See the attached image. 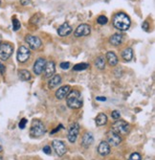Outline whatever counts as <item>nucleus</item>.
Here are the masks:
<instances>
[{
  "mask_svg": "<svg viewBox=\"0 0 155 160\" xmlns=\"http://www.w3.org/2000/svg\"><path fill=\"white\" fill-rule=\"evenodd\" d=\"M45 63H46V60L43 58H38L36 62L34 64V68H33V71L34 73L36 75H40L42 73V71L44 70V66H45Z\"/></svg>",
  "mask_w": 155,
  "mask_h": 160,
  "instance_id": "12",
  "label": "nucleus"
},
{
  "mask_svg": "<svg viewBox=\"0 0 155 160\" xmlns=\"http://www.w3.org/2000/svg\"><path fill=\"white\" fill-rule=\"evenodd\" d=\"M122 57L123 59L126 60V62H130L133 58V51L131 48H126L125 50L122 53Z\"/></svg>",
  "mask_w": 155,
  "mask_h": 160,
  "instance_id": "22",
  "label": "nucleus"
},
{
  "mask_svg": "<svg viewBox=\"0 0 155 160\" xmlns=\"http://www.w3.org/2000/svg\"><path fill=\"white\" fill-rule=\"evenodd\" d=\"M61 83V77L60 75H55L54 77L51 78V80L48 83V87L50 89L56 88L57 86H59Z\"/></svg>",
  "mask_w": 155,
  "mask_h": 160,
  "instance_id": "18",
  "label": "nucleus"
},
{
  "mask_svg": "<svg viewBox=\"0 0 155 160\" xmlns=\"http://www.w3.org/2000/svg\"><path fill=\"white\" fill-rule=\"evenodd\" d=\"M129 128H130L129 124L123 120H119L113 125V131L115 132H117L118 134L126 135L129 132Z\"/></svg>",
  "mask_w": 155,
  "mask_h": 160,
  "instance_id": "4",
  "label": "nucleus"
},
{
  "mask_svg": "<svg viewBox=\"0 0 155 160\" xmlns=\"http://www.w3.org/2000/svg\"><path fill=\"white\" fill-rule=\"evenodd\" d=\"M96 100H97V101L104 102V101H106V98H105V97H97V98H96Z\"/></svg>",
  "mask_w": 155,
  "mask_h": 160,
  "instance_id": "36",
  "label": "nucleus"
},
{
  "mask_svg": "<svg viewBox=\"0 0 155 160\" xmlns=\"http://www.w3.org/2000/svg\"><path fill=\"white\" fill-rule=\"evenodd\" d=\"M95 65L100 70L104 69V67H105V59H104L103 57H99V58L95 60Z\"/></svg>",
  "mask_w": 155,
  "mask_h": 160,
  "instance_id": "24",
  "label": "nucleus"
},
{
  "mask_svg": "<svg viewBox=\"0 0 155 160\" xmlns=\"http://www.w3.org/2000/svg\"><path fill=\"white\" fill-rule=\"evenodd\" d=\"M98 152L103 156H105L110 154V145L106 141H102L98 147Z\"/></svg>",
  "mask_w": 155,
  "mask_h": 160,
  "instance_id": "16",
  "label": "nucleus"
},
{
  "mask_svg": "<svg viewBox=\"0 0 155 160\" xmlns=\"http://www.w3.org/2000/svg\"><path fill=\"white\" fill-rule=\"evenodd\" d=\"M143 29H144L145 31H148V29H149V23H148V22H144V24H143Z\"/></svg>",
  "mask_w": 155,
  "mask_h": 160,
  "instance_id": "35",
  "label": "nucleus"
},
{
  "mask_svg": "<svg viewBox=\"0 0 155 160\" xmlns=\"http://www.w3.org/2000/svg\"><path fill=\"white\" fill-rule=\"evenodd\" d=\"M30 50L25 46H20L17 50V60L19 62H25L30 58Z\"/></svg>",
  "mask_w": 155,
  "mask_h": 160,
  "instance_id": "9",
  "label": "nucleus"
},
{
  "mask_svg": "<svg viewBox=\"0 0 155 160\" xmlns=\"http://www.w3.org/2000/svg\"><path fill=\"white\" fill-rule=\"evenodd\" d=\"M107 116L106 114L104 113H99L98 116L96 117V124L97 126H99V127H100V126H104L106 123H107Z\"/></svg>",
  "mask_w": 155,
  "mask_h": 160,
  "instance_id": "21",
  "label": "nucleus"
},
{
  "mask_svg": "<svg viewBox=\"0 0 155 160\" xmlns=\"http://www.w3.org/2000/svg\"><path fill=\"white\" fill-rule=\"evenodd\" d=\"M21 28V24H20V21L17 18H13V29L14 31H17Z\"/></svg>",
  "mask_w": 155,
  "mask_h": 160,
  "instance_id": "26",
  "label": "nucleus"
},
{
  "mask_svg": "<svg viewBox=\"0 0 155 160\" xmlns=\"http://www.w3.org/2000/svg\"><path fill=\"white\" fill-rule=\"evenodd\" d=\"M67 105L72 109H79L83 106V97L80 93V91L73 90L70 91L66 98Z\"/></svg>",
  "mask_w": 155,
  "mask_h": 160,
  "instance_id": "1",
  "label": "nucleus"
},
{
  "mask_svg": "<svg viewBox=\"0 0 155 160\" xmlns=\"http://www.w3.org/2000/svg\"><path fill=\"white\" fill-rule=\"evenodd\" d=\"M70 86L69 85H64V86H61L60 87L59 89L56 91V98L59 99V100H62V99L66 98V96L70 92Z\"/></svg>",
  "mask_w": 155,
  "mask_h": 160,
  "instance_id": "13",
  "label": "nucleus"
},
{
  "mask_svg": "<svg viewBox=\"0 0 155 160\" xmlns=\"http://www.w3.org/2000/svg\"><path fill=\"white\" fill-rule=\"evenodd\" d=\"M123 41V36L121 34H115V35L112 36L109 39V42L112 45H115V46H118L122 43Z\"/></svg>",
  "mask_w": 155,
  "mask_h": 160,
  "instance_id": "20",
  "label": "nucleus"
},
{
  "mask_svg": "<svg viewBox=\"0 0 155 160\" xmlns=\"http://www.w3.org/2000/svg\"><path fill=\"white\" fill-rule=\"evenodd\" d=\"M94 142V137H93L92 133L90 132H86L84 133V135L83 136V139H81V145L84 148H88L90 147L91 145Z\"/></svg>",
  "mask_w": 155,
  "mask_h": 160,
  "instance_id": "17",
  "label": "nucleus"
},
{
  "mask_svg": "<svg viewBox=\"0 0 155 160\" xmlns=\"http://www.w3.org/2000/svg\"><path fill=\"white\" fill-rule=\"evenodd\" d=\"M0 5H1V0H0Z\"/></svg>",
  "mask_w": 155,
  "mask_h": 160,
  "instance_id": "39",
  "label": "nucleus"
},
{
  "mask_svg": "<svg viewBox=\"0 0 155 160\" xmlns=\"http://www.w3.org/2000/svg\"><path fill=\"white\" fill-rule=\"evenodd\" d=\"M90 32H91V29H90V26H89L88 24H80L79 27L76 29L74 35L77 37H86L90 34Z\"/></svg>",
  "mask_w": 155,
  "mask_h": 160,
  "instance_id": "11",
  "label": "nucleus"
},
{
  "mask_svg": "<svg viewBox=\"0 0 155 160\" xmlns=\"http://www.w3.org/2000/svg\"><path fill=\"white\" fill-rule=\"evenodd\" d=\"M79 131H80V125L78 123H73L70 127H69L68 140L70 141L71 143L76 142V140L78 138V135H79Z\"/></svg>",
  "mask_w": 155,
  "mask_h": 160,
  "instance_id": "8",
  "label": "nucleus"
},
{
  "mask_svg": "<svg viewBox=\"0 0 155 160\" xmlns=\"http://www.w3.org/2000/svg\"><path fill=\"white\" fill-rule=\"evenodd\" d=\"M89 67V65L87 63H78L76 64V65L74 66V68H73V70H75V71H81V70H85V69H87V68Z\"/></svg>",
  "mask_w": 155,
  "mask_h": 160,
  "instance_id": "25",
  "label": "nucleus"
},
{
  "mask_svg": "<svg viewBox=\"0 0 155 160\" xmlns=\"http://www.w3.org/2000/svg\"><path fill=\"white\" fill-rule=\"evenodd\" d=\"M5 71H6V68H5V66L3 65V64L0 62V73L1 74H4L5 73Z\"/></svg>",
  "mask_w": 155,
  "mask_h": 160,
  "instance_id": "34",
  "label": "nucleus"
},
{
  "mask_svg": "<svg viewBox=\"0 0 155 160\" xmlns=\"http://www.w3.org/2000/svg\"><path fill=\"white\" fill-rule=\"evenodd\" d=\"M52 147L53 149L55 150L56 154L59 155V156H62L65 154V152H66L67 149H66V146L64 145L63 142H61V141H59V140H55L53 141L52 143Z\"/></svg>",
  "mask_w": 155,
  "mask_h": 160,
  "instance_id": "10",
  "label": "nucleus"
},
{
  "mask_svg": "<svg viewBox=\"0 0 155 160\" xmlns=\"http://www.w3.org/2000/svg\"><path fill=\"white\" fill-rule=\"evenodd\" d=\"M20 3L23 6H26V5H29L31 3V0H20Z\"/></svg>",
  "mask_w": 155,
  "mask_h": 160,
  "instance_id": "33",
  "label": "nucleus"
},
{
  "mask_svg": "<svg viewBox=\"0 0 155 160\" xmlns=\"http://www.w3.org/2000/svg\"><path fill=\"white\" fill-rule=\"evenodd\" d=\"M0 45H1V37H0Z\"/></svg>",
  "mask_w": 155,
  "mask_h": 160,
  "instance_id": "38",
  "label": "nucleus"
},
{
  "mask_svg": "<svg viewBox=\"0 0 155 160\" xmlns=\"http://www.w3.org/2000/svg\"><path fill=\"white\" fill-rule=\"evenodd\" d=\"M14 52V46L11 43H3L0 45V60H7Z\"/></svg>",
  "mask_w": 155,
  "mask_h": 160,
  "instance_id": "5",
  "label": "nucleus"
},
{
  "mask_svg": "<svg viewBox=\"0 0 155 160\" xmlns=\"http://www.w3.org/2000/svg\"><path fill=\"white\" fill-rule=\"evenodd\" d=\"M128 160H141V155L140 154H138V152H133V154L130 155Z\"/></svg>",
  "mask_w": 155,
  "mask_h": 160,
  "instance_id": "28",
  "label": "nucleus"
},
{
  "mask_svg": "<svg viewBox=\"0 0 155 160\" xmlns=\"http://www.w3.org/2000/svg\"><path fill=\"white\" fill-rule=\"evenodd\" d=\"M2 150H3V149H2V147H1V146H0V152H1V151H2Z\"/></svg>",
  "mask_w": 155,
  "mask_h": 160,
  "instance_id": "37",
  "label": "nucleus"
},
{
  "mask_svg": "<svg viewBox=\"0 0 155 160\" xmlns=\"http://www.w3.org/2000/svg\"><path fill=\"white\" fill-rule=\"evenodd\" d=\"M106 60H107V62L109 65L111 66H115L117 65L118 63V58L117 56H116L115 53L113 52H107L106 54Z\"/></svg>",
  "mask_w": 155,
  "mask_h": 160,
  "instance_id": "19",
  "label": "nucleus"
},
{
  "mask_svg": "<svg viewBox=\"0 0 155 160\" xmlns=\"http://www.w3.org/2000/svg\"><path fill=\"white\" fill-rule=\"evenodd\" d=\"M60 66L61 69H63V70L69 69V67H70V62H61Z\"/></svg>",
  "mask_w": 155,
  "mask_h": 160,
  "instance_id": "31",
  "label": "nucleus"
},
{
  "mask_svg": "<svg viewBox=\"0 0 155 160\" xmlns=\"http://www.w3.org/2000/svg\"><path fill=\"white\" fill-rule=\"evenodd\" d=\"M97 21H98V23L100 24V25H104L107 23V17H104V16H100L98 17V19H97Z\"/></svg>",
  "mask_w": 155,
  "mask_h": 160,
  "instance_id": "27",
  "label": "nucleus"
},
{
  "mask_svg": "<svg viewBox=\"0 0 155 160\" xmlns=\"http://www.w3.org/2000/svg\"><path fill=\"white\" fill-rule=\"evenodd\" d=\"M43 152H45L46 154H51V152H52L51 147H49V146H45V147L43 148Z\"/></svg>",
  "mask_w": 155,
  "mask_h": 160,
  "instance_id": "32",
  "label": "nucleus"
},
{
  "mask_svg": "<svg viewBox=\"0 0 155 160\" xmlns=\"http://www.w3.org/2000/svg\"><path fill=\"white\" fill-rule=\"evenodd\" d=\"M25 41L28 43L29 47L33 50H37L41 47V39L37 36H32V35H28L25 37Z\"/></svg>",
  "mask_w": 155,
  "mask_h": 160,
  "instance_id": "6",
  "label": "nucleus"
},
{
  "mask_svg": "<svg viewBox=\"0 0 155 160\" xmlns=\"http://www.w3.org/2000/svg\"><path fill=\"white\" fill-rule=\"evenodd\" d=\"M18 77L20 80H22V81H29V80H31V73L28 71V70H25V69H22V70H19L18 71Z\"/></svg>",
  "mask_w": 155,
  "mask_h": 160,
  "instance_id": "23",
  "label": "nucleus"
},
{
  "mask_svg": "<svg viewBox=\"0 0 155 160\" xmlns=\"http://www.w3.org/2000/svg\"><path fill=\"white\" fill-rule=\"evenodd\" d=\"M56 71V66H55V62H48L45 63L44 66V73H45V77L46 78H51L54 75Z\"/></svg>",
  "mask_w": 155,
  "mask_h": 160,
  "instance_id": "14",
  "label": "nucleus"
},
{
  "mask_svg": "<svg viewBox=\"0 0 155 160\" xmlns=\"http://www.w3.org/2000/svg\"><path fill=\"white\" fill-rule=\"evenodd\" d=\"M46 132V128L43 123L40 120L34 119L32 122V127L30 129V134L34 138H38L42 135H44Z\"/></svg>",
  "mask_w": 155,
  "mask_h": 160,
  "instance_id": "3",
  "label": "nucleus"
},
{
  "mask_svg": "<svg viewBox=\"0 0 155 160\" xmlns=\"http://www.w3.org/2000/svg\"><path fill=\"white\" fill-rule=\"evenodd\" d=\"M111 117L113 118L114 120H119L120 117H121V114H120L118 110H114V111H112L111 113Z\"/></svg>",
  "mask_w": 155,
  "mask_h": 160,
  "instance_id": "29",
  "label": "nucleus"
},
{
  "mask_svg": "<svg viewBox=\"0 0 155 160\" xmlns=\"http://www.w3.org/2000/svg\"><path fill=\"white\" fill-rule=\"evenodd\" d=\"M26 124H27V119H25V118H23V119H21V121L19 122V124H18L19 128L23 129V128H24L26 127Z\"/></svg>",
  "mask_w": 155,
  "mask_h": 160,
  "instance_id": "30",
  "label": "nucleus"
},
{
  "mask_svg": "<svg viewBox=\"0 0 155 160\" xmlns=\"http://www.w3.org/2000/svg\"><path fill=\"white\" fill-rule=\"evenodd\" d=\"M113 25L116 29L121 30V31H126L130 26V19L126 14L119 13L113 18Z\"/></svg>",
  "mask_w": 155,
  "mask_h": 160,
  "instance_id": "2",
  "label": "nucleus"
},
{
  "mask_svg": "<svg viewBox=\"0 0 155 160\" xmlns=\"http://www.w3.org/2000/svg\"><path fill=\"white\" fill-rule=\"evenodd\" d=\"M106 137H107V143L109 145H112V146H118L122 142V137L117 132H115L113 129H111V131L107 132Z\"/></svg>",
  "mask_w": 155,
  "mask_h": 160,
  "instance_id": "7",
  "label": "nucleus"
},
{
  "mask_svg": "<svg viewBox=\"0 0 155 160\" xmlns=\"http://www.w3.org/2000/svg\"><path fill=\"white\" fill-rule=\"evenodd\" d=\"M71 32H72V28L67 22H65L62 25H60L59 29H57V34H59L60 37H66L68 35H70Z\"/></svg>",
  "mask_w": 155,
  "mask_h": 160,
  "instance_id": "15",
  "label": "nucleus"
}]
</instances>
